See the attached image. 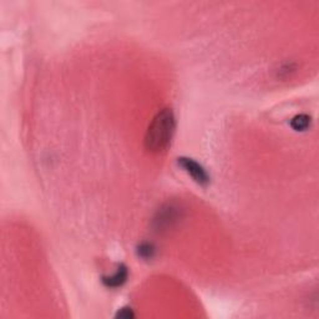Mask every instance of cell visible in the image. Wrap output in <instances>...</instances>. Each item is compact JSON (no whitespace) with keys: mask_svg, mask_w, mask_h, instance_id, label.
I'll return each mask as SVG.
<instances>
[{"mask_svg":"<svg viewBox=\"0 0 319 319\" xmlns=\"http://www.w3.org/2000/svg\"><path fill=\"white\" fill-rule=\"evenodd\" d=\"M128 278H129L128 267H126L125 264L121 263L118 266L115 273H113L111 276L102 277V283L108 288H119L126 283Z\"/></svg>","mask_w":319,"mask_h":319,"instance_id":"3957f363","label":"cell"},{"mask_svg":"<svg viewBox=\"0 0 319 319\" xmlns=\"http://www.w3.org/2000/svg\"><path fill=\"white\" fill-rule=\"evenodd\" d=\"M137 253H139V256L141 257V258L150 259L155 255V247L151 243H142V245L139 246Z\"/></svg>","mask_w":319,"mask_h":319,"instance_id":"8992f818","label":"cell"},{"mask_svg":"<svg viewBox=\"0 0 319 319\" xmlns=\"http://www.w3.org/2000/svg\"><path fill=\"white\" fill-rule=\"evenodd\" d=\"M176 130V119L171 109H163L154 118L145 136V147L150 152H162L170 146Z\"/></svg>","mask_w":319,"mask_h":319,"instance_id":"6da1fadb","label":"cell"},{"mask_svg":"<svg viewBox=\"0 0 319 319\" xmlns=\"http://www.w3.org/2000/svg\"><path fill=\"white\" fill-rule=\"evenodd\" d=\"M290 128L297 132H303L309 130L312 125V118L307 114H299V115L294 116L289 123Z\"/></svg>","mask_w":319,"mask_h":319,"instance_id":"277c9868","label":"cell"},{"mask_svg":"<svg viewBox=\"0 0 319 319\" xmlns=\"http://www.w3.org/2000/svg\"><path fill=\"white\" fill-rule=\"evenodd\" d=\"M175 219H176L175 209L170 206L165 212H162V215H160V219L156 220V221L159 222V225L162 227V226H170L171 222L175 221Z\"/></svg>","mask_w":319,"mask_h":319,"instance_id":"5b68a950","label":"cell"},{"mask_svg":"<svg viewBox=\"0 0 319 319\" xmlns=\"http://www.w3.org/2000/svg\"><path fill=\"white\" fill-rule=\"evenodd\" d=\"M177 163L191 176L194 182H197L201 186H207L209 183L208 173L206 172V170L198 162L188 159V157H180L177 160Z\"/></svg>","mask_w":319,"mask_h":319,"instance_id":"7a4b0ae2","label":"cell"},{"mask_svg":"<svg viewBox=\"0 0 319 319\" xmlns=\"http://www.w3.org/2000/svg\"><path fill=\"white\" fill-rule=\"evenodd\" d=\"M134 317L135 314L134 312H132L131 308H121V309L118 312V314H116V318H121V319H130Z\"/></svg>","mask_w":319,"mask_h":319,"instance_id":"52a82bcc","label":"cell"}]
</instances>
